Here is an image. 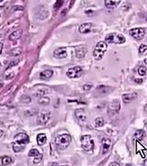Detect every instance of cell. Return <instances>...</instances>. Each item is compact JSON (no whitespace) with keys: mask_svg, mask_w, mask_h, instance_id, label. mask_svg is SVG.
<instances>
[{"mask_svg":"<svg viewBox=\"0 0 147 166\" xmlns=\"http://www.w3.org/2000/svg\"><path fill=\"white\" fill-rule=\"evenodd\" d=\"M137 93L136 92H132V93H125L122 95V101L124 103H132L133 100L137 98Z\"/></svg>","mask_w":147,"mask_h":166,"instance_id":"obj_15","label":"cell"},{"mask_svg":"<svg viewBox=\"0 0 147 166\" xmlns=\"http://www.w3.org/2000/svg\"><path fill=\"white\" fill-rule=\"evenodd\" d=\"M47 141V137L45 136V134H39L37 136V143L40 145V146H42L46 143Z\"/></svg>","mask_w":147,"mask_h":166,"instance_id":"obj_21","label":"cell"},{"mask_svg":"<svg viewBox=\"0 0 147 166\" xmlns=\"http://www.w3.org/2000/svg\"><path fill=\"white\" fill-rule=\"evenodd\" d=\"M0 17H1V15H0Z\"/></svg>","mask_w":147,"mask_h":166,"instance_id":"obj_44","label":"cell"},{"mask_svg":"<svg viewBox=\"0 0 147 166\" xmlns=\"http://www.w3.org/2000/svg\"><path fill=\"white\" fill-rule=\"evenodd\" d=\"M111 89L109 88V87H106V86H103V85H101V86H99V87H98V89H97V91H99L100 90V92L101 93H108L109 92V90H110Z\"/></svg>","mask_w":147,"mask_h":166,"instance_id":"obj_26","label":"cell"},{"mask_svg":"<svg viewBox=\"0 0 147 166\" xmlns=\"http://www.w3.org/2000/svg\"><path fill=\"white\" fill-rule=\"evenodd\" d=\"M3 135H4V132H3V130H0V138H1L3 137Z\"/></svg>","mask_w":147,"mask_h":166,"instance_id":"obj_38","label":"cell"},{"mask_svg":"<svg viewBox=\"0 0 147 166\" xmlns=\"http://www.w3.org/2000/svg\"><path fill=\"white\" fill-rule=\"evenodd\" d=\"M47 93H49V90L47 89H41V90H38L37 92L35 93V96L36 97H43L44 95H46Z\"/></svg>","mask_w":147,"mask_h":166,"instance_id":"obj_23","label":"cell"},{"mask_svg":"<svg viewBox=\"0 0 147 166\" xmlns=\"http://www.w3.org/2000/svg\"><path fill=\"white\" fill-rule=\"evenodd\" d=\"M135 149H136V153H137V154H139V155L143 158V159H145L147 149H146V148H145L142 143H140V141H139V140H136V146H135Z\"/></svg>","mask_w":147,"mask_h":166,"instance_id":"obj_10","label":"cell"},{"mask_svg":"<svg viewBox=\"0 0 147 166\" xmlns=\"http://www.w3.org/2000/svg\"><path fill=\"white\" fill-rule=\"evenodd\" d=\"M144 110H145V112L147 113V104H146V105L144 106Z\"/></svg>","mask_w":147,"mask_h":166,"instance_id":"obj_41","label":"cell"},{"mask_svg":"<svg viewBox=\"0 0 147 166\" xmlns=\"http://www.w3.org/2000/svg\"><path fill=\"white\" fill-rule=\"evenodd\" d=\"M75 114L76 116V118L78 119L80 122H82V123L85 122V120H86V114H85V112L84 109H82V108L76 109L75 111Z\"/></svg>","mask_w":147,"mask_h":166,"instance_id":"obj_13","label":"cell"},{"mask_svg":"<svg viewBox=\"0 0 147 166\" xmlns=\"http://www.w3.org/2000/svg\"><path fill=\"white\" fill-rule=\"evenodd\" d=\"M53 75H54V71L53 70H51V69H46V70H43L42 72H41L40 74V78L41 79H49L50 78L53 77Z\"/></svg>","mask_w":147,"mask_h":166,"instance_id":"obj_17","label":"cell"},{"mask_svg":"<svg viewBox=\"0 0 147 166\" xmlns=\"http://www.w3.org/2000/svg\"><path fill=\"white\" fill-rule=\"evenodd\" d=\"M21 52H22V49L20 47H17L12 49L10 53L12 54V55H19L20 54H21Z\"/></svg>","mask_w":147,"mask_h":166,"instance_id":"obj_28","label":"cell"},{"mask_svg":"<svg viewBox=\"0 0 147 166\" xmlns=\"http://www.w3.org/2000/svg\"><path fill=\"white\" fill-rule=\"evenodd\" d=\"M22 35V31L21 30H17L15 31H13L12 33H10V35L8 36V40L9 41H16L21 37Z\"/></svg>","mask_w":147,"mask_h":166,"instance_id":"obj_19","label":"cell"},{"mask_svg":"<svg viewBox=\"0 0 147 166\" xmlns=\"http://www.w3.org/2000/svg\"><path fill=\"white\" fill-rule=\"evenodd\" d=\"M41 160H42V154H41L38 157H35V159L33 160V163L34 164H38V163H40L41 162Z\"/></svg>","mask_w":147,"mask_h":166,"instance_id":"obj_31","label":"cell"},{"mask_svg":"<svg viewBox=\"0 0 147 166\" xmlns=\"http://www.w3.org/2000/svg\"><path fill=\"white\" fill-rule=\"evenodd\" d=\"M134 81H135L136 83H142V82H143V79H135Z\"/></svg>","mask_w":147,"mask_h":166,"instance_id":"obj_36","label":"cell"},{"mask_svg":"<svg viewBox=\"0 0 147 166\" xmlns=\"http://www.w3.org/2000/svg\"><path fill=\"white\" fill-rule=\"evenodd\" d=\"M105 6L109 8H113V7H116L119 3L120 1L119 0H105Z\"/></svg>","mask_w":147,"mask_h":166,"instance_id":"obj_20","label":"cell"},{"mask_svg":"<svg viewBox=\"0 0 147 166\" xmlns=\"http://www.w3.org/2000/svg\"><path fill=\"white\" fill-rule=\"evenodd\" d=\"M82 68L81 66H74V68H69L66 72L67 77L71 78V79H76V78H79L81 75H82Z\"/></svg>","mask_w":147,"mask_h":166,"instance_id":"obj_6","label":"cell"},{"mask_svg":"<svg viewBox=\"0 0 147 166\" xmlns=\"http://www.w3.org/2000/svg\"><path fill=\"white\" fill-rule=\"evenodd\" d=\"M2 50H3V44L0 43V55H1V53H2Z\"/></svg>","mask_w":147,"mask_h":166,"instance_id":"obj_37","label":"cell"},{"mask_svg":"<svg viewBox=\"0 0 147 166\" xmlns=\"http://www.w3.org/2000/svg\"><path fill=\"white\" fill-rule=\"evenodd\" d=\"M143 166H147V160L144 161V162H143Z\"/></svg>","mask_w":147,"mask_h":166,"instance_id":"obj_39","label":"cell"},{"mask_svg":"<svg viewBox=\"0 0 147 166\" xmlns=\"http://www.w3.org/2000/svg\"><path fill=\"white\" fill-rule=\"evenodd\" d=\"M91 88H92V85H91V84H85V85L83 86V90H89Z\"/></svg>","mask_w":147,"mask_h":166,"instance_id":"obj_34","label":"cell"},{"mask_svg":"<svg viewBox=\"0 0 147 166\" xmlns=\"http://www.w3.org/2000/svg\"><path fill=\"white\" fill-rule=\"evenodd\" d=\"M51 118V114L49 112H42L38 115V121L41 124H45Z\"/></svg>","mask_w":147,"mask_h":166,"instance_id":"obj_12","label":"cell"},{"mask_svg":"<svg viewBox=\"0 0 147 166\" xmlns=\"http://www.w3.org/2000/svg\"><path fill=\"white\" fill-rule=\"evenodd\" d=\"M71 141H72V138H71L70 135L63 134V135H59V136L56 137L55 144L59 149H66L69 145H70Z\"/></svg>","mask_w":147,"mask_h":166,"instance_id":"obj_3","label":"cell"},{"mask_svg":"<svg viewBox=\"0 0 147 166\" xmlns=\"http://www.w3.org/2000/svg\"><path fill=\"white\" fill-rule=\"evenodd\" d=\"M21 102H22V103H29L31 102V99H30V97H29V96H23V97L21 98Z\"/></svg>","mask_w":147,"mask_h":166,"instance_id":"obj_30","label":"cell"},{"mask_svg":"<svg viewBox=\"0 0 147 166\" xmlns=\"http://www.w3.org/2000/svg\"><path fill=\"white\" fill-rule=\"evenodd\" d=\"M109 166H119V164L118 162H110Z\"/></svg>","mask_w":147,"mask_h":166,"instance_id":"obj_35","label":"cell"},{"mask_svg":"<svg viewBox=\"0 0 147 166\" xmlns=\"http://www.w3.org/2000/svg\"><path fill=\"white\" fill-rule=\"evenodd\" d=\"M54 55L56 58H59V59H63V58H65L66 55H67L66 48L61 47V48L56 49L55 51H54Z\"/></svg>","mask_w":147,"mask_h":166,"instance_id":"obj_14","label":"cell"},{"mask_svg":"<svg viewBox=\"0 0 147 166\" xmlns=\"http://www.w3.org/2000/svg\"><path fill=\"white\" fill-rule=\"evenodd\" d=\"M144 63H145V64L147 65V57H146V58H145V59H144Z\"/></svg>","mask_w":147,"mask_h":166,"instance_id":"obj_42","label":"cell"},{"mask_svg":"<svg viewBox=\"0 0 147 166\" xmlns=\"http://www.w3.org/2000/svg\"><path fill=\"white\" fill-rule=\"evenodd\" d=\"M112 146V142L110 138H103L101 140V151L102 154H107Z\"/></svg>","mask_w":147,"mask_h":166,"instance_id":"obj_9","label":"cell"},{"mask_svg":"<svg viewBox=\"0 0 147 166\" xmlns=\"http://www.w3.org/2000/svg\"><path fill=\"white\" fill-rule=\"evenodd\" d=\"M12 162H13V160L9 156L0 157V166H7V165L11 164Z\"/></svg>","mask_w":147,"mask_h":166,"instance_id":"obj_18","label":"cell"},{"mask_svg":"<svg viewBox=\"0 0 147 166\" xmlns=\"http://www.w3.org/2000/svg\"><path fill=\"white\" fill-rule=\"evenodd\" d=\"M81 146L83 149L86 152H92L94 149V141L90 135H84L81 137Z\"/></svg>","mask_w":147,"mask_h":166,"instance_id":"obj_4","label":"cell"},{"mask_svg":"<svg viewBox=\"0 0 147 166\" xmlns=\"http://www.w3.org/2000/svg\"><path fill=\"white\" fill-rule=\"evenodd\" d=\"M138 74L140 75V76H144V75L146 74V68L145 66H140L139 68H138Z\"/></svg>","mask_w":147,"mask_h":166,"instance_id":"obj_29","label":"cell"},{"mask_svg":"<svg viewBox=\"0 0 147 166\" xmlns=\"http://www.w3.org/2000/svg\"><path fill=\"white\" fill-rule=\"evenodd\" d=\"M86 54V47L85 45H80L75 48V55L77 58H83Z\"/></svg>","mask_w":147,"mask_h":166,"instance_id":"obj_16","label":"cell"},{"mask_svg":"<svg viewBox=\"0 0 147 166\" xmlns=\"http://www.w3.org/2000/svg\"><path fill=\"white\" fill-rule=\"evenodd\" d=\"M119 110H120V103H119V102L118 101V100H114V101L112 103H110V104L109 105L108 113L110 115H114V114H117Z\"/></svg>","mask_w":147,"mask_h":166,"instance_id":"obj_8","label":"cell"},{"mask_svg":"<svg viewBox=\"0 0 147 166\" xmlns=\"http://www.w3.org/2000/svg\"><path fill=\"white\" fill-rule=\"evenodd\" d=\"M30 138L26 133H19L15 136L14 142L12 143V148L15 152H20L25 149L26 145L29 143Z\"/></svg>","mask_w":147,"mask_h":166,"instance_id":"obj_1","label":"cell"},{"mask_svg":"<svg viewBox=\"0 0 147 166\" xmlns=\"http://www.w3.org/2000/svg\"><path fill=\"white\" fill-rule=\"evenodd\" d=\"M1 2H3V0H0V3H1Z\"/></svg>","mask_w":147,"mask_h":166,"instance_id":"obj_43","label":"cell"},{"mask_svg":"<svg viewBox=\"0 0 147 166\" xmlns=\"http://www.w3.org/2000/svg\"><path fill=\"white\" fill-rule=\"evenodd\" d=\"M129 33H130V35L133 37L134 39L142 40L145 35V31L143 28H134V29L130 30Z\"/></svg>","mask_w":147,"mask_h":166,"instance_id":"obj_7","label":"cell"},{"mask_svg":"<svg viewBox=\"0 0 147 166\" xmlns=\"http://www.w3.org/2000/svg\"><path fill=\"white\" fill-rule=\"evenodd\" d=\"M104 124H105V121L102 117H98V118H96V120H95V126H96L97 127H103L104 126Z\"/></svg>","mask_w":147,"mask_h":166,"instance_id":"obj_24","label":"cell"},{"mask_svg":"<svg viewBox=\"0 0 147 166\" xmlns=\"http://www.w3.org/2000/svg\"><path fill=\"white\" fill-rule=\"evenodd\" d=\"M41 153L38 151V149H30V152H29V157H38V156H40Z\"/></svg>","mask_w":147,"mask_h":166,"instance_id":"obj_25","label":"cell"},{"mask_svg":"<svg viewBox=\"0 0 147 166\" xmlns=\"http://www.w3.org/2000/svg\"><path fill=\"white\" fill-rule=\"evenodd\" d=\"M51 166H57V164H56V162H54V163H51Z\"/></svg>","mask_w":147,"mask_h":166,"instance_id":"obj_40","label":"cell"},{"mask_svg":"<svg viewBox=\"0 0 147 166\" xmlns=\"http://www.w3.org/2000/svg\"><path fill=\"white\" fill-rule=\"evenodd\" d=\"M38 103L41 105H47L50 103V98H47V97H41L40 98V100L38 101Z\"/></svg>","mask_w":147,"mask_h":166,"instance_id":"obj_27","label":"cell"},{"mask_svg":"<svg viewBox=\"0 0 147 166\" xmlns=\"http://www.w3.org/2000/svg\"><path fill=\"white\" fill-rule=\"evenodd\" d=\"M147 50V45L146 44H141L139 47V53L140 54H143Z\"/></svg>","mask_w":147,"mask_h":166,"instance_id":"obj_32","label":"cell"},{"mask_svg":"<svg viewBox=\"0 0 147 166\" xmlns=\"http://www.w3.org/2000/svg\"><path fill=\"white\" fill-rule=\"evenodd\" d=\"M64 4V1H56L55 5H54V9H58V8L61 7Z\"/></svg>","mask_w":147,"mask_h":166,"instance_id":"obj_33","label":"cell"},{"mask_svg":"<svg viewBox=\"0 0 147 166\" xmlns=\"http://www.w3.org/2000/svg\"><path fill=\"white\" fill-rule=\"evenodd\" d=\"M107 49H108V45L106 44V42H99V43H98L93 51V56L95 59L101 60L103 56H104V54L106 53Z\"/></svg>","mask_w":147,"mask_h":166,"instance_id":"obj_2","label":"cell"},{"mask_svg":"<svg viewBox=\"0 0 147 166\" xmlns=\"http://www.w3.org/2000/svg\"><path fill=\"white\" fill-rule=\"evenodd\" d=\"M145 137V132L142 129H138L134 133V138L136 140H141Z\"/></svg>","mask_w":147,"mask_h":166,"instance_id":"obj_22","label":"cell"},{"mask_svg":"<svg viewBox=\"0 0 147 166\" xmlns=\"http://www.w3.org/2000/svg\"><path fill=\"white\" fill-rule=\"evenodd\" d=\"M105 41L106 44H124L125 43V37L122 34H119V33H109L108 35H106L105 37Z\"/></svg>","mask_w":147,"mask_h":166,"instance_id":"obj_5","label":"cell"},{"mask_svg":"<svg viewBox=\"0 0 147 166\" xmlns=\"http://www.w3.org/2000/svg\"><path fill=\"white\" fill-rule=\"evenodd\" d=\"M93 29V23L91 22H85L83 23L79 26V32L82 33V34H86L92 31Z\"/></svg>","mask_w":147,"mask_h":166,"instance_id":"obj_11","label":"cell"}]
</instances>
